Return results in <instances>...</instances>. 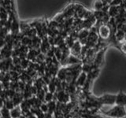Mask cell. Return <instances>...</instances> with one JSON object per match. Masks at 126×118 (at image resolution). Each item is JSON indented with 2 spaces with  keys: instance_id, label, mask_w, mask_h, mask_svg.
Segmentation results:
<instances>
[{
  "instance_id": "6da1fadb",
  "label": "cell",
  "mask_w": 126,
  "mask_h": 118,
  "mask_svg": "<svg viewBox=\"0 0 126 118\" xmlns=\"http://www.w3.org/2000/svg\"><path fill=\"white\" fill-rule=\"evenodd\" d=\"M100 112L106 117L110 118H123L126 117V109L125 106L113 105L108 110L100 109Z\"/></svg>"
},
{
  "instance_id": "7a4b0ae2",
  "label": "cell",
  "mask_w": 126,
  "mask_h": 118,
  "mask_svg": "<svg viewBox=\"0 0 126 118\" xmlns=\"http://www.w3.org/2000/svg\"><path fill=\"white\" fill-rule=\"evenodd\" d=\"M111 34H114L113 30L109 25H102L99 26L98 35H99L100 38L102 39V40L107 39L111 35Z\"/></svg>"
},
{
  "instance_id": "3957f363",
  "label": "cell",
  "mask_w": 126,
  "mask_h": 118,
  "mask_svg": "<svg viewBox=\"0 0 126 118\" xmlns=\"http://www.w3.org/2000/svg\"><path fill=\"white\" fill-rule=\"evenodd\" d=\"M81 49H82V45L80 44V43L79 41H75L74 44L71 47L70 54L75 57H80L81 54Z\"/></svg>"
},
{
  "instance_id": "277c9868",
  "label": "cell",
  "mask_w": 126,
  "mask_h": 118,
  "mask_svg": "<svg viewBox=\"0 0 126 118\" xmlns=\"http://www.w3.org/2000/svg\"><path fill=\"white\" fill-rule=\"evenodd\" d=\"M115 105L119 106H125L126 105V94L122 91H120L117 94Z\"/></svg>"
},
{
  "instance_id": "5b68a950",
  "label": "cell",
  "mask_w": 126,
  "mask_h": 118,
  "mask_svg": "<svg viewBox=\"0 0 126 118\" xmlns=\"http://www.w3.org/2000/svg\"><path fill=\"white\" fill-rule=\"evenodd\" d=\"M87 77H88V75H87L86 73L84 72L80 73L76 80V86L80 87H80H84L87 80Z\"/></svg>"
},
{
  "instance_id": "8992f818",
  "label": "cell",
  "mask_w": 126,
  "mask_h": 118,
  "mask_svg": "<svg viewBox=\"0 0 126 118\" xmlns=\"http://www.w3.org/2000/svg\"><path fill=\"white\" fill-rule=\"evenodd\" d=\"M121 10V9L119 6H110L108 10V14L110 15V17L114 18L119 14Z\"/></svg>"
},
{
  "instance_id": "52a82bcc",
  "label": "cell",
  "mask_w": 126,
  "mask_h": 118,
  "mask_svg": "<svg viewBox=\"0 0 126 118\" xmlns=\"http://www.w3.org/2000/svg\"><path fill=\"white\" fill-rule=\"evenodd\" d=\"M21 113H22V110H21V106H19V105L16 106L13 109L10 110V114H11L12 118H19L21 116Z\"/></svg>"
},
{
  "instance_id": "ba28073f",
  "label": "cell",
  "mask_w": 126,
  "mask_h": 118,
  "mask_svg": "<svg viewBox=\"0 0 126 118\" xmlns=\"http://www.w3.org/2000/svg\"><path fill=\"white\" fill-rule=\"evenodd\" d=\"M125 32L123 30H117V31L115 33V39L118 43H121V41L125 40Z\"/></svg>"
},
{
  "instance_id": "9c48e42d",
  "label": "cell",
  "mask_w": 126,
  "mask_h": 118,
  "mask_svg": "<svg viewBox=\"0 0 126 118\" xmlns=\"http://www.w3.org/2000/svg\"><path fill=\"white\" fill-rule=\"evenodd\" d=\"M0 113H1L2 118H12L10 109H8L6 106H4V107L1 109Z\"/></svg>"
},
{
  "instance_id": "30bf717a",
  "label": "cell",
  "mask_w": 126,
  "mask_h": 118,
  "mask_svg": "<svg viewBox=\"0 0 126 118\" xmlns=\"http://www.w3.org/2000/svg\"><path fill=\"white\" fill-rule=\"evenodd\" d=\"M47 105H48V113L52 114L54 112H55L57 104H56V102H55L54 100H52L50 102H47Z\"/></svg>"
},
{
  "instance_id": "8fae6325",
  "label": "cell",
  "mask_w": 126,
  "mask_h": 118,
  "mask_svg": "<svg viewBox=\"0 0 126 118\" xmlns=\"http://www.w3.org/2000/svg\"><path fill=\"white\" fill-rule=\"evenodd\" d=\"M104 6V3L101 0H96L94 3V8L95 10H102V7Z\"/></svg>"
},
{
  "instance_id": "7c38bea8",
  "label": "cell",
  "mask_w": 126,
  "mask_h": 118,
  "mask_svg": "<svg viewBox=\"0 0 126 118\" xmlns=\"http://www.w3.org/2000/svg\"><path fill=\"white\" fill-rule=\"evenodd\" d=\"M8 29L6 27L0 28V39H5L6 36L8 35Z\"/></svg>"
},
{
  "instance_id": "4fadbf2b",
  "label": "cell",
  "mask_w": 126,
  "mask_h": 118,
  "mask_svg": "<svg viewBox=\"0 0 126 118\" xmlns=\"http://www.w3.org/2000/svg\"><path fill=\"white\" fill-rule=\"evenodd\" d=\"M5 106L8 109H10V110L13 109L15 107V105H14L12 99H8V100L5 101Z\"/></svg>"
},
{
  "instance_id": "5bb4252c",
  "label": "cell",
  "mask_w": 126,
  "mask_h": 118,
  "mask_svg": "<svg viewBox=\"0 0 126 118\" xmlns=\"http://www.w3.org/2000/svg\"><path fill=\"white\" fill-rule=\"evenodd\" d=\"M54 98V94L50 93V92H47L45 94V98H44V102H50L53 100Z\"/></svg>"
},
{
  "instance_id": "9a60e30c",
  "label": "cell",
  "mask_w": 126,
  "mask_h": 118,
  "mask_svg": "<svg viewBox=\"0 0 126 118\" xmlns=\"http://www.w3.org/2000/svg\"><path fill=\"white\" fill-rule=\"evenodd\" d=\"M40 109L42 110V112H43L44 113H48V105H47V103H45V102H43V104L40 106Z\"/></svg>"
},
{
  "instance_id": "2e32d148",
  "label": "cell",
  "mask_w": 126,
  "mask_h": 118,
  "mask_svg": "<svg viewBox=\"0 0 126 118\" xmlns=\"http://www.w3.org/2000/svg\"><path fill=\"white\" fill-rule=\"evenodd\" d=\"M121 43V47H120V50L123 51L124 53L126 54V42L124 41L123 43Z\"/></svg>"
},
{
  "instance_id": "e0dca14e",
  "label": "cell",
  "mask_w": 126,
  "mask_h": 118,
  "mask_svg": "<svg viewBox=\"0 0 126 118\" xmlns=\"http://www.w3.org/2000/svg\"><path fill=\"white\" fill-rule=\"evenodd\" d=\"M6 45V43L5 39H0V50L2 49Z\"/></svg>"
},
{
  "instance_id": "ac0fdd59",
  "label": "cell",
  "mask_w": 126,
  "mask_h": 118,
  "mask_svg": "<svg viewBox=\"0 0 126 118\" xmlns=\"http://www.w3.org/2000/svg\"><path fill=\"white\" fill-rule=\"evenodd\" d=\"M1 76H2V72H1V70H0V79H1Z\"/></svg>"
},
{
  "instance_id": "d6986e66",
  "label": "cell",
  "mask_w": 126,
  "mask_h": 118,
  "mask_svg": "<svg viewBox=\"0 0 126 118\" xmlns=\"http://www.w3.org/2000/svg\"><path fill=\"white\" fill-rule=\"evenodd\" d=\"M0 118H2V116H1V113H0Z\"/></svg>"
},
{
  "instance_id": "ffe728a7",
  "label": "cell",
  "mask_w": 126,
  "mask_h": 118,
  "mask_svg": "<svg viewBox=\"0 0 126 118\" xmlns=\"http://www.w3.org/2000/svg\"><path fill=\"white\" fill-rule=\"evenodd\" d=\"M111 1H112V0H109V3H110V2H111Z\"/></svg>"
}]
</instances>
